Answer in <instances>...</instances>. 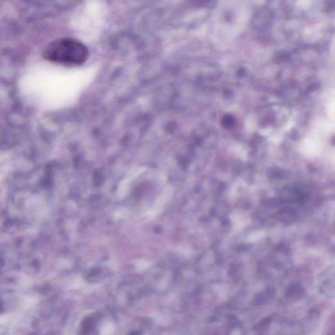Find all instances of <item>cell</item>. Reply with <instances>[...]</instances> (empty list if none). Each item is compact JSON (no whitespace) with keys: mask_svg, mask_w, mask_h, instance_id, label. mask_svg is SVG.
I'll return each mask as SVG.
<instances>
[{"mask_svg":"<svg viewBox=\"0 0 335 335\" xmlns=\"http://www.w3.org/2000/svg\"><path fill=\"white\" fill-rule=\"evenodd\" d=\"M87 47L73 38H60L47 44L43 57L49 62L66 66H80L89 58Z\"/></svg>","mask_w":335,"mask_h":335,"instance_id":"1","label":"cell"}]
</instances>
